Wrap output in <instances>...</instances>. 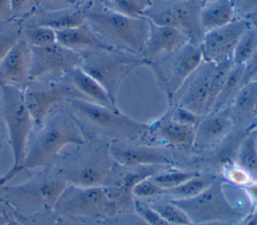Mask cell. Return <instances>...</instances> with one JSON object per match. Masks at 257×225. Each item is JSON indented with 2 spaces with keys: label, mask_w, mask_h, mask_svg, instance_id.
I'll return each instance as SVG.
<instances>
[{
  "label": "cell",
  "mask_w": 257,
  "mask_h": 225,
  "mask_svg": "<svg viewBox=\"0 0 257 225\" xmlns=\"http://www.w3.org/2000/svg\"><path fill=\"white\" fill-rule=\"evenodd\" d=\"M106 169L97 164H89L82 166L72 172H69L66 177L71 184L83 187H100L105 178Z\"/></svg>",
  "instance_id": "603a6c76"
},
{
  "label": "cell",
  "mask_w": 257,
  "mask_h": 225,
  "mask_svg": "<svg viewBox=\"0 0 257 225\" xmlns=\"http://www.w3.org/2000/svg\"><path fill=\"white\" fill-rule=\"evenodd\" d=\"M73 113L98 133L110 137H133L143 133L147 126L120 113L90 100L73 98L67 101Z\"/></svg>",
  "instance_id": "5b68a950"
},
{
  "label": "cell",
  "mask_w": 257,
  "mask_h": 225,
  "mask_svg": "<svg viewBox=\"0 0 257 225\" xmlns=\"http://www.w3.org/2000/svg\"><path fill=\"white\" fill-rule=\"evenodd\" d=\"M79 67L94 78L115 104L117 88L135 68L150 63L142 56L118 50H94L82 52Z\"/></svg>",
  "instance_id": "3957f363"
},
{
  "label": "cell",
  "mask_w": 257,
  "mask_h": 225,
  "mask_svg": "<svg viewBox=\"0 0 257 225\" xmlns=\"http://www.w3.org/2000/svg\"><path fill=\"white\" fill-rule=\"evenodd\" d=\"M159 135L168 143L174 145H192L195 140V128L193 125L181 123L172 119L159 125Z\"/></svg>",
  "instance_id": "7402d4cb"
},
{
  "label": "cell",
  "mask_w": 257,
  "mask_h": 225,
  "mask_svg": "<svg viewBox=\"0 0 257 225\" xmlns=\"http://www.w3.org/2000/svg\"><path fill=\"white\" fill-rule=\"evenodd\" d=\"M133 193L139 197H150L164 194L165 189L158 186L152 179H144L134 186Z\"/></svg>",
  "instance_id": "e575fe53"
},
{
  "label": "cell",
  "mask_w": 257,
  "mask_h": 225,
  "mask_svg": "<svg viewBox=\"0 0 257 225\" xmlns=\"http://www.w3.org/2000/svg\"><path fill=\"white\" fill-rule=\"evenodd\" d=\"M198 1H199V2H200V4L203 6L205 3H207V2H208V1H210V0H198Z\"/></svg>",
  "instance_id": "bcb514c9"
},
{
  "label": "cell",
  "mask_w": 257,
  "mask_h": 225,
  "mask_svg": "<svg viewBox=\"0 0 257 225\" xmlns=\"http://www.w3.org/2000/svg\"><path fill=\"white\" fill-rule=\"evenodd\" d=\"M12 17L9 0H0V22H4Z\"/></svg>",
  "instance_id": "ab89813d"
},
{
  "label": "cell",
  "mask_w": 257,
  "mask_h": 225,
  "mask_svg": "<svg viewBox=\"0 0 257 225\" xmlns=\"http://www.w3.org/2000/svg\"><path fill=\"white\" fill-rule=\"evenodd\" d=\"M1 113L6 126L12 154V166L8 171L17 168L22 162L33 126V120L25 104L24 93L20 87L0 85Z\"/></svg>",
  "instance_id": "277c9868"
},
{
  "label": "cell",
  "mask_w": 257,
  "mask_h": 225,
  "mask_svg": "<svg viewBox=\"0 0 257 225\" xmlns=\"http://www.w3.org/2000/svg\"><path fill=\"white\" fill-rule=\"evenodd\" d=\"M66 182L61 179L42 181L33 187H18L15 190L19 194L26 195L30 200L32 199L36 203L44 206L47 209H53L56 201L58 200L60 194L66 187Z\"/></svg>",
  "instance_id": "44dd1931"
},
{
  "label": "cell",
  "mask_w": 257,
  "mask_h": 225,
  "mask_svg": "<svg viewBox=\"0 0 257 225\" xmlns=\"http://www.w3.org/2000/svg\"><path fill=\"white\" fill-rule=\"evenodd\" d=\"M197 176L194 172H171L166 174H161L152 178V180L161 188L167 190L177 187L186 181Z\"/></svg>",
  "instance_id": "1f68e13d"
},
{
  "label": "cell",
  "mask_w": 257,
  "mask_h": 225,
  "mask_svg": "<svg viewBox=\"0 0 257 225\" xmlns=\"http://www.w3.org/2000/svg\"><path fill=\"white\" fill-rule=\"evenodd\" d=\"M246 225H257V213L248 221Z\"/></svg>",
  "instance_id": "ee69618b"
},
{
  "label": "cell",
  "mask_w": 257,
  "mask_h": 225,
  "mask_svg": "<svg viewBox=\"0 0 257 225\" xmlns=\"http://www.w3.org/2000/svg\"><path fill=\"white\" fill-rule=\"evenodd\" d=\"M8 225H22V224H19L17 222H11V223H8Z\"/></svg>",
  "instance_id": "7dc6e473"
},
{
  "label": "cell",
  "mask_w": 257,
  "mask_h": 225,
  "mask_svg": "<svg viewBox=\"0 0 257 225\" xmlns=\"http://www.w3.org/2000/svg\"><path fill=\"white\" fill-rule=\"evenodd\" d=\"M83 14L88 26L108 45L118 51L142 56L150 30L148 19L124 16L104 5L86 6Z\"/></svg>",
  "instance_id": "7a4b0ae2"
},
{
  "label": "cell",
  "mask_w": 257,
  "mask_h": 225,
  "mask_svg": "<svg viewBox=\"0 0 257 225\" xmlns=\"http://www.w3.org/2000/svg\"><path fill=\"white\" fill-rule=\"evenodd\" d=\"M155 0H104L103 5L124 16L140 18Z\"/></svg>",
  "instance_id": "4316f807"
},
{
  "label": "cell",
  "mask_w": 257,
  "mask_h": 225,
  "mask_svg": "<svg viewBox=\"0 0 257 225\" xmlns=\"http://www.w3.org/2000/svg\"><path fill=\"white\" fill-rule=\"evenodd\" d=\"M256 148H257V138H256Z\"/></svg>",
  "instance_id": "681fc988"
},
{
  "label": "cell",
  "mask_w": 257,
  "mask_h": 225,
  "mask_svg": "<svg viewBox=\"0 0 257 225\" xmlns=\"http://www.w3.org/2000/svg\"><path fill=\"white\" fill-rule=\"evenodd\" d=\"M29 70V81L37 80L46 75L69 74L80 65L81 54L58 43L32 47Z\"/></svg>",
  "instance_id": "30bf717a"
},
{
  "label": "cell",
  "mask_w": 257,
  "mask_h": 225,
  "mask_svg": "<svg viewBox=\"0 0 257 225\" xmlns=\"http://www.w3.org/2000/svg\"><path fill=\"white\" fill-rule=\"evenodd\" d=\"M172 118L176 121L181 122V123L188 124V125H193V126L198 121V115L194 114L193 112H191L188 109L183 108L181 106L174 112Z\"/></svg>",
  "instance_id": "f35d334b"
},
{
  "label": "cell",
  "mask_w": 257,
  "mask_h": 225,
  "mask_svg": "<svg viewBox=\"0 0 257 225\" xmlns=\"http://www.w3.org/2000/svg\"><path fill=\"white\" fill-rule=\"evenodd\" d=\"M232 124V116L229 111H215L213 115L199 124L195 132L194 144L202 148L213 145L229 133Z\"/></svg>",
  "instance_id": "2e32d148"
},
{
  "label": "cell",
  "mask_w": 257,
  "mask_h": 225,
  "mask_svg": "<svg viewBox=\"0 0 257 225\" xmlns=\"http://www.w3.org/2000/svg\"><path fill=\"white\" fill-rule=\"evenodd\" d=\"M244 77V65L233 64L231 69L228 72V75L225 79V82L220 90L217 99L212 107L211 111H219L221 107L228 101L231 95L236 91L237 86L240 85Z\"/></svg>",
  "instance_id": "cb8c5ba5"
},
{
  "label": "cell",
  "mask_w": 257,
  "mask_h": 225,
  "mask_svg": "<svg viewBox=\"0 0 257 225\" xmlns=\"http://www.w3.org/2000/svg\"><path fill=\"white\" fill-rule=\"evenodd\" d=\"M203 61L200 46L188 41L152 64L168 92L175 94Z\"/></svg>",
  "instance_id": "52a82bcc"
},
{
  "label": "cell",
  "mask_w": 257,
  "mask_h": 225,
  "mask_svg": "<svg viewBox=\"0 0 257 225\" xmlns=\"http://www.w3.org/2000/svg\"><path fill=\"white\" fill-rule=\"evenodd\" d=\"M12 17H23L34 14L39 7L38 0H9Z\"/></svg>",
  "instance_id": "836d02e7"
},
{
  "label": "cell",
  "mask_w": 257,
  "mask_h": 225,
  "mask_svg": "<svg viewBox=\"0 0 257 225\" xmlns=\"http://www.w3.org/2000/svg\"><path fill=\"white\" fill-rule=\"evenodd\" d=\"M41 11L52 12L76 7L79 0H38Z\"/></svg>",
  "instance_id": "8d00e7d4"
},
{
  "label": "cell",
  "mask_w": 257,
  "mask_h": 225,
  "mask_svg": "<svg viewBox=\"0 0 257 225\" xmlns=\"http://www.w3.org/2000/svg\"><path fill=\"white\" fill-rule=\"evenodd\" d=\"M236 9L233 0H210L205 3L200 12L203 33L222 27L236 19Z\"/></svg>",
  "instance_id": "ac0fdd59"
},
{
  "label": "cell",
  "mask_w": 257,
  "mask_h": 225,
  "mask_svg": "<svg viewBox=\"0 0 257 225\" xmlns=\"http://www.w3.org/2000/svg\"><path fill=\"white\" fill-rule=\"evenodd\" d=\"M71 84L87 99L92 102L116 108L103 87L79 66L68 74Z\"/></svg>",
  "instance_id": "ffe728a7"
},
{
  "label": "cell",
  "mask_w": 257,
  "mask_h": 225,
  "mask_svg": "<svg viewBox=\"0 0 257 225\" xmlns=\"http://www.w3.org/2000/svg\"><path fill=\"white\" fill-rule=\"evenodd\" d=\"M21 38L32 47L48 46L57 43L56 31L39 25L28 24L21 29Z\"/></svg>",
  "instance_id": "d4e9b609"
},
{
  "label": "cell",
  "mask_w": 257,
  "mask_h": 225,
  "mask_svg": "<svg viewBox=\"0 0 257 225\" xmlns=\"http://www.w3.org/2000/svg\"><path fill=\"white\" fill-rule=\"evenodd\" d=\"M136 210L139 213L140 217L149 225H172L163 219L154 209L150 206L143 205L141 203L136 204Z\"/></svg>",
  "instance_id": "d590c367"
},
{
  "label": "cell",
  "mask_w": 257,
  "mask_h": 225,
  "mask_svg": "<svg viewBox=\"0 0 257 225\" xmlns=\"http://www.w3.org/2000/svg\"><path fill=\"white\" fill-rule=\"evenodd\" d=\"M84 137L74 120L63 112H52L40 126V130L27 148L20 165L7 171L0 184H6L16 175L45 166L52 162L68 145H82Z\"/></svg>",
  "instance_id": "6da1fadb"
},
{
  "label": "cell",
  "mask_w": 257,
  "mask_h": 225,
  "mask_svg": "<svg viewBox=\"0 0 257 225\" xmlns=\"http://www.w3.org/2000/svg\"><path fill=\"white\" fill-rule=\"evenodd\" d=\"M232 179L236 182L239 183H244L247 180V175L242 171V170H234L233 171V175H232Z\"/></svg>",
  "instance_id": "b9f144b4"
},
{
  "label": "cell",
  "mask_w": 257,
  "mask_h": 225,
  "mask_svg": "<svg viewBox=\"0 0 257 225\" xmlns=\"http://www.w3.org/2000/svg\"><path fill=\"white\" fill-rule=\"evenodd\" d=\"M0 225H8V222L0 217Z\"/></svg>",
  "instance_id": "f6af8a7d"
},
{
  "label": "cell",
  "mask_w": 257,
  "mask_h": 225,
  "mask_svg": "<svg viewBox=\"0 0 257 225\" xmlns=\"http://www.w3.org/2000/svg\"><path fill=\"white\" fill-rule=\"evenodd\" d=\"M57 43L78 53L94 50H116L104 42L85 22L84 24L56 31Z\"/></svg>",
  "instance_id": "9a60e30c"
},
{
  "label": "cell",
  "mask_w": 257,
  "mask_h": 225,
  "mask_svg": "<svg viewBox=\"0 0 257 225\" xmlns=\"http://www.w3.org/2000/svg\"><path fill=\"white\" fill-rule=\"evenodd\" d=\"M239 162L246 171H257L256 136L248 137L242 144L239 152Z\"/></svg>",
  "instance_id": "4dcf8cb0"
},
{
  "label": "cell",
  "mask_w": 257,
  "mask_h": 225,
  "mask_svg": "<svg viewBox=\"0 0 257 225\" xmlns=\"http://www.w3.org/2000/svg\"><path fill=\"white\" fill-rule=\"evenodd\" d=\"M20 37L21 28L17 25L0 30V62Z\"/></svg>",
  "instance_id": "d6a6232c"
},
{
  "label": "cell",
  "mask_w": 257,
  "mask_h": 225,
  "mask_svg": "<svg viewBox=\"0 0 257 225\" xmlns=\"http://www.w3.org/2000/svg\"><path fill=\"white\" fill-rule=\"evenodd\" d=\"M23 93L33 123L38 126L42 125L48 115L61 102H67L73 98L86 99L72 84H54L28 88Z\"/></svg>",
  "instance_id": "8fae6325"
},
{
  "label": "cell",
  "mask_w": 257,
  "mask_h": 225,
  "mask_svg": "<svg viewBox=\"0 0 257 225\" xmlns=\"http://www.w3.org/2000/svg\"><path fill=\"white\" fill-rule=\"evenodd\" d=\"M177 205L190 219L192 224L212 222H227L241 216L236 208L227 201L222 191L221 183L217 180L196 196L175 199Z\"/></svg>",
  "instance_id": "8992f818"
},
{
  "label": "cell",
  "mask_w": 257,
  "mask_h": 225,
  "mask_svg": "<svg viewBox=\"0 0 257 225\" xmlns=\"http://www.w3.org/2000/svg\"><path fill=\"white\" fill-rule=\"evenodd\" d=\"M213 182H214L213 178L198 177V175H197L177 187L165 190L164 194L175 195L178 197V199L190 198V197L196 196L199 193H201L208 186H210Z\"/></svg>",
  "instance_id": "83f0119b"
},
{
  "label": "cell",
  "mask_w": 257,
  "mask_h": 225,
  "mask_svg": "<svg viewBox=\"0 0 257 225\" xmlns=\"http://www.w3.org/2000/svg\"><path fill=\"white\" fill-rule=\"evenodd\" d=\"M84 23L85 18L83 14V8L76 6L73 8L52 12L40 11L39 14H36L31 19L29 24L45 26L55 31H59L78 27Z\"/></svg>",
  "instance_id": "d6986e66"
},
{
  "label": "cell",
  "mask_w": 257,
  "mask_h": 225,
  "mask_svg": "<svg viewBox=\"0 0 257 225\" xmlns=\"http://www.w3.org/2000/svg\"><path fill=\"white\" fill-rule=\"evenodd\" d=\"M30 61V45L20 37L0 62V85L19 87L29 81Z\"/></svg>",
  "instance_id": "4fadbf2b"
},
{
  "label": "cell",
  "mask_w": 257,
  "mask_h": 225,
  "mask_svg": "<svg viewBox=\"0 0 257 225\" xmlns=\"http://www.w3.org/2000/svg\"><path fill=\"white\" fill-rule=\"evenodd\" d=\"M106 191L100 187L66 185L52 210L59 216L83 217L100 216L111 208Z\"/></svg>",
  "instance_id": "ba28073f"
},
{
  "label": "cell",
  "mask_w": 257,
  "mask_h": 225,
  "mask_svg": "<svg viewBox=\"0 0 257 225\" xmlns=\"http://www.w3.org/2000/svg\"><path fill=\"white\" fill-rule=\"evenodd\" d=\"M150 207L172 225H193L188 216L172 201L171 203L157 202Z\"/></svg>",
  "instance_id": "f546056e"
},
{
  "label": "cell",
  "mask_w": 257,
  "mask_h": 225,
  "mask_svg": "<svg viewBox=\"0 0 257 225\" xmlns=\"http://www.w3.org/2000/svg\"><path fill=\"white\" fill-rule=\"evenodd\" d=\"M257 71V50L253 54V56L250 58V60L244 65V76L248 75L251 72ZM244 79V77H243Z\"/></svg>",
  "instance_id": "60d3db41"
},
{
  "label": "cell",
  "mask_w": 257,
  "mask_h": 225,
  "mask_svg": "<svg viewBox=\"0 0 257 225\" xmlns=\"http://www.w3.org/2000/svg\"><path fill=\"white\" fill-rule=\"evenodd\" d=\"M257 50V29L250 26L241 36L235 48L233 64L245 65Z\"/></svg>",
  "instance_id": "484cf974"
},
{
  "label": "cell",
  "mask_w": 257,
  "mask_h": 225,
  "mask_svg": "<svg viewBox=\"0 0 257 225\" xmlns=\"http://www.w3.org/2000/svg\"><path fill=\"white\" fill-rule=\"evenodd\" d=\"M111 157L123 166H142L152 164H165L169 160L158 149L149 147H119L110 148Z\"/></svg>",
  "instance_id": "e0dca14e"
},
{
  "label": "cell",
  "mask_w": 257,
  "mask_h": 225,
  "mask_svg": "<svg viewBox=\"0 0 257 225\" xmlns=\"http://www.w3.org/2000/svg\"><path fill=\"white\" fill-rule=\"evenodd\" d=\"M257 104V82H248L236 95L234 110L239 116L251 113Z\"/></svg>",
  "instance_id": "f1b7e54d"
},
{
  "label": "cell",
  "mask_w": 257,
  "mask_h": 225,
  "mask_svg": "<svg viewBox=\"0 0 257 225\" xmlns=\"http://www.w3.org/2000/svg\"><path fill=\"white\" fill-rule=\"evenodd\" d=\"M87 1H93V2H95V1H102V2H104V0H87Z\"/></svg>",
  "instance_id": "c3c4849f"
},
{
  "label": "cell",
  "mask_w": 257,
  "mask_h": 225,
  "mask_svg": "<svg viewBox=\"0 0 257 225\" xmlns=\"http://www.w3.org/2000/svg\"><path fill=\"white\" fill-rule=\"evenodd\" d=\"M215 63L203 61L191 78L180 99V106L200 116L210 112L211 79Z\"/></svg>",
  "instance_id": "7c38bea8"
},
{
  "label": "cell",
  "mask_w": 257,
  "mask_h": 225,
  "mask_svg": "<svg viewBox=\"0 0 257 225\" xmlns=\"http://www.w3.org/2000/svg\"><path fill=\"white\" fill-rule=\"evenodd\" d=\"M250 191H251V195L253 196V198H254L255 200H257V185L252 186V187L250 188Z\"/></svg>",
  "instance_id": "7bdbcfd3"
},
{
  "label": "cell",
  "mask_w": 257,
  "mask_h": 225,
  "mask_svg": "<svg viewBox=\"0 0 257 225\" xmlns=\"http://www.w3.org/2000/svg\"><path fill=\"white\" fill-rule=\"evenodd\" d=\"M236 12L241 14L242 18H250L257 15V0H233Z\"/></svg>",
  "instance_id": "74e56055"
},
{
  "label": "cell",
  "mask_w": 257,
  "mask_h": 225,
  "mask_svg": "<svg viewBox=\"0 0 257 225\" xmlns=\"http://www.w3.org/2000/svg\"><path fill=\"white\" fill-rule=\"evenodd\" d=\"M186 42H188V38L180 29L150 22L149 35L142 57L152 62L169 54Z\"/></svg>",
  "instance_id": "5bb4252c"
},
{
  "label": "cell",
  "mask_w": 257,
  "mask_h": 225,
  "mask_svg": "<svg viewBox=\"0 0 257 225\" xmlns=\"http://www.w3.org/2000/svg\"><path fill=\"white\" fill-rule=\"evenodd\" d=\"M250 26L247 19L236 18L222 27L204 33L199 45L203 60L216 64L232 61L238 41Z\"/></svg>",
  "instance_id": "9c48e42d"
}]
</instances>
